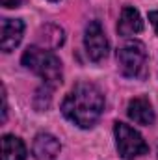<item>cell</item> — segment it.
<instances>
[{"label": "cell", "mask_w": 158, "mask_h": 160, "mask_svg": "<svg viewBox=\"0 0 158 160\" xmlns=\"http://www.w3.org/2000/svg\"><path fill=\"white\" fill-rule=\"evenodd\" d=\"M104 110V97L97 86L89 82L77 84L65 97L62 112L80 128H91Z\"/></svg>", "instance_id": "1"}, {"label": "cell", "mask_w": 158, "mask_h": 160, "mask_svg": "<svg viewBox=\"0 0 158 160\" xmlns=\"http://www.w3.org/2000/svg\"><path fill=\"white\" fill-rule=\"evenodd\" d=\"M22 65L41 77L47 86H58L62 82V62L48 48L28 47L22 54Z\"/></svg>", "instance_id": "2"}, {"label": "cell", "mask_w": 158, "mask_h": 160, "mask_svg": "<svg viewBox=\"0 0 158 160\" xmlns=\"http://www.w3.org/2000/svg\"><path fill=\"white\" fill-rule=\"evenodd\" d=\"M145 60H147V52L143 43L140 41H126L117 50V63L125 77L130 78L141 77L145 71Z\"/></svg>", "instance_id": "3"}, {"label": "cell", "mask_w": 158, "mask_h": 160, "mask_svg": "<svg viewBox=\"0 0 158 160\" xmlns=\"http://www.w3.org/2000/svg\"><path fill=\"white\" fill-rule=\"evenodd\" d=\"M114 134H116V145H117L119 155L125 160L138 158L149 151L143 136L138 130H134L132 127H128L126 123L117 121L114 127Z\"/></svg>", "instance_id": "4"}, {"label": "cell", "mask_w": 158, "mask_h": 160, "mask_svg": "<svg viewBox=\"0 0 158 160\" xmlns=\"http://www.w3.org/2000/svg\"><path fill=\"white\" fill-rule=\"evenodd\" d=\"M84 45H86V52L89 56L91 62H101L108 56V39L106 34L101 26V22L91 21L86 26V34H84Z\"/></svg>", "instance_id": "5"}, {"label": "cell", "mask_w": 158, "mask_h": 160, "mask_svg": "<svg viewBox=\"0 0 158 160\" xmlns=\"http://www.w3.org/2000/svg\"><path fill=\"white\" fill-rule=\"evenodd\" d=\"M24 34V24L19 19H6L2 22L0 30V47L4 52H11L22 39Z\"/></svg>", "instance_id": "6"}, {"label": "cell", "mask_w": 158, "mask_h": 160, "mask_svg": "<svg viewBox=\"0 0 158 160\" xmlns=\"http://www.w3.org/2000/svg\"><path fill=\"white\" fill-rule=\"evenodd\" d=\"M143 30V21H141V15L138 9L130 8V6H125L123 11H121V17H119L117 22V32L119 36H134V34H140Z\"/></svg>", "instance_id": "7"}, {"label": "cell", "mask_w": 158, "mask_h": 160, "mask_svg": "<svg viewBox=\"0 0 158 160\" xmlns=\"http://www.w3.org/2000/svg\"><path fill=\"white\" fill-rule=\"evenodd\" d=\"M128 118L138 123V125H153L155 123V110L151 106V102L145 97H136L128 102L126 108Z\"/></svg>", "instance_id": "8"}, {"label": "cell", "mask_w": 158, "mask_h": 160, "mask_svg": "<svg viewBox=\"0 0 158 160\" xmlns=\"http://www.w3.org/2000/svg\"><path fill=\"white\" fill-rule=\"evenodd\" d=\"M60 142L58 138H54L52 134H47V132H41L36 136V142H34V155L37 160H52L60 155Z\"/></svg>", "instance_id": "9"}, {"label": "cell", "mask_w": 158, "mask_h": 160, "mask_svg": "<svg viewBox=\"0 0 158 160\" xmlns=\"http://www.w3.org/2000/svg\"><path fill=\"white\" fill-rule=\"evenodd\" d=\"M2 160H26V147L21 138L11 134L2 138Z\"/></svg>", "instance_id": "10"}, {"label": "cell", "mask_w": 158, "mask_h": 160, "mask_svg": "<svg viewBox=\"0 0 158 160\" xmlns=\"http://www.w3.org/2000/svg\"><path fill=\"white\" fill-rule=\"evenodd\" d=\"M39 41L43 45V48H47V47L56 48V47H60L63 43V30L54 26V24H48L39 32Z\"/></svg>", "instance_id": "11"}, {"label": "cell", "mask_w": 158, "mask_h": 160, "mask_svg": "<svg viewBox=\"0 0 158 160\" xmlns=\"http://www.w3.org/2000/svg\"><path fill=\"white\" fill-rule=\"evenodd\" d=\"M149 21H151L155 32L158 34V11H151V13H149Z\"/></svg>", "instance_id": "12"}, {"label": "cell", "mask_w": 158, "mask_h": 160, "mask_svg": "<svg viewBox=\"0 0 158 160\" xmlns=\"http://www.w3.org/2000/svg\"><path fill=\"white\" fill-rule=\"evenodd\" d=\"M0 2H2L4 8H17L22 0H0Z\"/></svg>", "instance_id": "13"}, {"label": "cell", "mask_w": 158, "mask_h": 160, "mask_svg": "<svg viewBox=\"0 0 158 160\" xmlns=\"http://www.w3.org/2000/svg\"><path fill=\"white\" fill-rule=\"evenodd\" d=\"M52 2H56V0H52Z\"/></svg>", "instance_id": "14"}]
</instances>
